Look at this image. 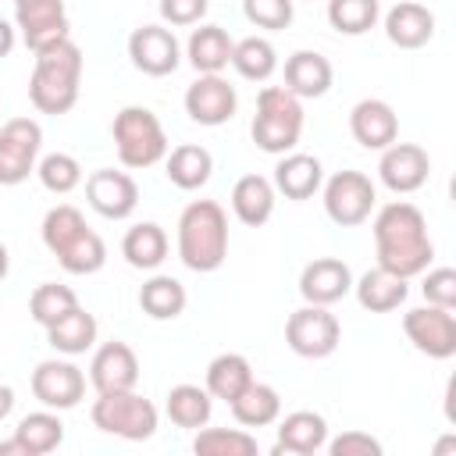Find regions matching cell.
<instances>
[{
    "instance_id": "obj_31",
    "label": "cell",
    "mask_w": 456,
    "mask_h": 456,
    "mask_svg": "<svg viewBox=\"0 0 456 456\" xmlns=\"http://www.w3.org/2000/svg\"><path fill=\"white\" fill-rule=\"evenodd\" d=\"M228 410H232L235 424H242V428H267V424H274L281 417V395H278L274 385H264V381L253 378L228 403Z\"/></svg>"
},
{
    "instance_id": "obj_44",
    "label": "cell",
    "mask_w": 456,
    "mask_h": 456,
    "mask_svg": "<svg viewBox=\"0 0 456 456\" xmlns=\"http://www.w3.org/2000/svg\"><path fill=\"white\" fill-rule=\"evenodd\" d=\"M207 7L210 0H160V18L171 28H185V25H200Z\"/></svg>"
},
{
    "instance_id": "obj_19",
    "label": "cell",
    "mask_w": 456,
    "mask_h": 456,
    "mask_svg": "<svg viewBox=\"0 0 456 456\" xmlns=\"http://www.w3.org/2000/svg\"><path fill=\"white\" fill-rule=\"evenodd\" d=\"M353 292V271L338 256H317L299 271V296L303 303L331 306Z\"/></svg>"
},
{
    "instance_id": "obj_21",
    "label": "cell",
    "mask_w": 456,
    "mask_h": 456,
    "mask_svg": "<svg viewBox=\"0 0 456 456\" xmlns=\"http://www.w3.org/2000/svg\"><path fill=\"white\" fill-rule=\"evenodd\" d=\"M274 192H281L285 200H310L321 192L324 185V167L314 153H299V150H289L278 157L274 164V178H271Z\"/></svg>"
},
{
    "instance_id": "obj_32",
    "label": "cell",
    "mask_w": 456,
    "mask_h": 456,
    "mask_svg": "<svg viewBox=\"0 0 456 456\" xmlns=\"http://www.w3.org/2000/svg\"><path fill=\"white\" fill-rule=\"evenodd\" d=\"M14 442L21 445L25 456H46L64 442V420L57 417V410H36L25 413L14 428Z\"/></svg>"
},
{
    "instance_id": "obj_5",
    "label": "cell",
    "mask_w": 456,
    "mask_h": 456,
    "mask_svg": "<svg viewBox=\"0 0 456 456\" xmlns=\"http://www.w3.org/2000/svg\"><path fill=\"white\" fill-rule=\"evenodd\" d=\"M249 135L264 153H274V157L296 150L303 135V100L292 96L285 86H264L256 93V114H253Z\"/></svg>"
},
{
    "instance_id": "obj_18",
    "label": "cell",
    "mask_w": 456,
    "mask_h": 456,
    "mask_svg": "<svg viewBox=\"0 0 456 456\" xmlns=\"http://www.w3.org/2000/svg\"><path fill=\"white\" fill-rule=\"evenodd\" d=\"M89 385L96 392H128L139 385V356L128 342L114 338L93 349L89 360Z\"/></svg>"
},
{
    "instance_id": "obj_23",
    "label": "cell",
    "mask_w": 456,
    "mask_h": 456,
    "mask_svg": "<svg viewBox=\"0 0 456 456\" xmlns=\"http://www.w3.org/2000/svg\"><path fill=\"white\" fill-rule=\"evenodd\" d=\"M385 36L399 50H420L435 36V14L417 0H399L385 14Z\"/></svg>"
},
{
    "instance_id": "obj_33",
    "label": "cell",
    "mask_w": 456,
    "mask_h": 456,
    "mask_svg": "<svg viewBox=\"0 0 456 456\" xmlns=\"http://www.w3.org/2000/svg\"><path fill=\"white\" fill-rule=\"evenodd\" d=\"M185 303H189L185 285L178 278H171V274H153L139 289V310L146 317H153V321H175V317H182Z\"/></svg>"
},
{
    "instance_id": "obj_24",
    "label": "cell",
    "mask_w": 456,
    "mask_h": 456,
    "mask_svg": "<svg viewBox=\"0 0 456 456\" xmlns=\"http://www.w3.org/2000/svg\"><path fill=\"white\" fill-rule=\"evenodd\" d=\"M331 61L317 50H296L292 57H285V89L299 100H317L331 89Z\"/></svg>"
},
{
    "instance_id": "obj_10",
    "label": "cell",
    "mask_w": 456,
    "mask_h": 456,
    "mask_svg": "<svg viewBox=\"0 0 456 456\" xmlns=\"http://www.w3.org/2000/svg\"><path fill=\"white\" fill-rule=\"evenodd\" d=\"M43 150V128L32 118H7L0 125V185H21Z\"/></svg>"
},
{
    "instance_id": "obj_6",
    "label": "cell",
    "mask_w": 456,
    "mask_h": 456,
    "mask_svg": "<svg viewBox=\"0 0 456 456\" xmlns=\"http://www.w3.org/2000/svg\"><path fill=\"white\" fill-rule=\"evenodd\" d=\"M110 135H114V150L118 160L128 171H142L153 167L167 157V135L160 118L150 107H121L110 121Z\"/></svg>"
},
{
    "instance_id": "obj_38",
    "label": "cell",
    "mask_w": 456,
    "mask_h": 456,
    "mask_svg": "<svg viewBox=\"0 0 456 456\" xmlns=\"http://www.w3.org/2000/svg\"><path fill=\"white\" fill-rule=\"evenodd\" d=\"M381 4L378 0H328V25L342 36H363L378 25Z\"/></svg>"
},
{
    "instance_id": "obj_28",
    "label": "cell",
    "mask_w": 456,
    "mask_h": 456,
    "mask_svg": "<svg viewBox=\"0 0 456 456\" xmlns=\"http://www.w3.org/2000/svg\"><path fill=\"white\" fill-rule=\"evenodd\" d=\"M274 200H278V192H274L271 178H264V175H242L232 185V210L249 228H260V224L271 221Z\"/></svg>"
},
{
    "instance_id": "obj_8",
    "label": "cell",
    "mask_w": 456,
    "mask_h": 456,
    "mask_svg": "<svg viewBox=\"0 0 456 456\" xmlns=\"http://www.w3.org/2000/svg\"><path fill=\"white\" fill-rule=\"evenodd\" d=\"M338 342H342V324L328 306L303 303L285 321V346L303 360H324L338 349Z\"/></svg>"
},
{
    "instance_id": "obj_3",
    "label": "cell",
    "mask_w": 456,
    "mask_h": 456,
    "mask_svg": "<svg viewBox=\"0 0 456 456\" xmlns=\"http://www.w3.org/2000/svg\"><path fill=\"white\" fill-rule=\"evenodd\" d=\"M43 246L57 256V264L68 274H96L107 264V246L103 239L86 224L82 210L71 203H57L46 210L43 224Z\"/></svg>"
},
{
    "instance_id": "obj_34",
    "label": "cell",
    "mask_w": 456,
    "mask_h": 456,
    "mask_svg": "<svg viewBox=\"0 0 456 456\" xmlns=\"http://www.w3.org/2000/svg\"><path fill=\"white\" fill-rule=\"evenodd\" d=\"M164 413L171 417L175 428H185V431H196L203 424H210V413H214V395L200 385H175L164 399Z\"/></svg>"
},
{
    "instance_id": "obj_42",
    "label": "cell",
    "mask_w": 456,
    "mask_h": 456,
    "mask_svg": "<svg viewBox=\"0 0 456 456\" xmlns=\"http://www.w3.org/2000/svg\"><path fill=\"white\" fill-rule=\"evenodd\" d=\"M420 292L431 306L456 310V271L452 267H428L424 281H420Z\"/></svg>"
},
{
    "instance_id": "obj_37",
    "label": "cell",
    "mask_w": 456,
    "mask_h": 456,
    "mask_svg": "<svg viewBox=\"0 0 456 456\" xmlns=\"http://www.w3.org/2000/svg\"><path fill=\"white\" fill-rule=\"evenodd\" d=\"M196 456H256V438L246 428H196Z\"/></svg>"
},
{
    "instance_id": "obj_27",
    "label": "cell",
    "mask_w": 456,
    "mask_h": 456,
    "mask_svg": "<svg viewBox=\"0 0 456 456\" xmlns=\"http://www.w3.org/2000/svg\"><path fill=\"white\" fill-rule=\"evenodd\" d=\"M232 50H235V39L221 25H200L185 43V57L200 75H221L232 64Z\"/></svg>"
},
{
    "instance_id": "obj_7",
    "label": "cell",
    "mask_w": 456,
    "mask_h": 456,
    "mask_svg": "<svg viewBox=\"0 0 456 456\" xmlns=\"http://www.w3.org/2000/svg\"><path fill=\"white\" fill-rule=\"evenodd\" d=\"M89 417H93V428H100L103 435L125 438V442H146V438H153V431L160 424L157 406L146 395H139L135 388H128V392H96V403H93Z\"/></svg>"
},
{
    "instance_id": "obj_46",
    "label": "cell",
    "mask_w": 456,
    "mask_h": 456,
    "mask_svg": "<svg viewBox=\"0 0 456 456\" xmlns=\"http://www.w3.org/2000/svg\"><path fill=\"white\" fill-rule=\"evenodd\" d=\"M14 410V388L11 385H0V420H7Z\"/></svg>"
},
{
    "instance_id": "obj_25",
    "label": "cell",
    "mask_w": 456,
    "mask_h": 456,
    "mask_svg": "<svg viewBox=\"0 0 456 456\" xmlns=\"http://www.w3.org/2000/svg\"><path fill=\"white\" fill-rule=\"evenodd\" d=\"M353 292H356V303L370 314H392L406 303L410 296V281L385 271V267H370L363 271L356 281H353Z\"/></svg>"
},
{
    "instance_id": "obj_20",
    "label": "cell",
    "mask_w": 456,
    "mask_h": 456,
    "mask_svg": "<svg viewBox=\"0 0 456 456\" xmlns=\"http://www.w3.org/2000/svg\"><path fill=\"white\" fill-rule=\"evenodd\" d=\"M349 132L363 150H385L399 139V118H395L392 103L367 96V100L353 103V110H349Z\"/></svg>"
},
{
    "instance_id": "obj_13",
    "label": "cell",
    "mask_w": 456,
    "mask_h": 456,
    "mask_svg": "<svg viewBox=\"0 0 456 456\" xmlns=\"http://www.w3.org/2000/svg\"><path fill=\"white\" fill-rule=\"evenodd\" d=\"M28 385H32V395L46 410H57V413L78 406L82 395H86V374H82V367H75L71 360H61V356L39 360Z\"/></svg>"
},
{
    "instance_id": "obj_12",
    "label": "cell",
    "mask_w": 456,
    "mask_h": 456,
    "mask_svg": "<svg viewBox=\"0 0 456 456\" xmlns=\"http://www.w3.org/2000/svg\"><path fill=\"white\" fill-rule=\"evenodd\" d=\"M14 28L32 53H39L61 39H71L64 0H21V4H14Z\"/></svg>"
},
{
    "instance_id": "obj_48",
    "label": "cell",
    "mask_w": 456,
    "mask_h": 456,
    "mask_svg": "<svg viewBox=\"0 0 456 456\" xmlns=\"http://www.w3.org/2000/svg\"><path fill=\"white\" fill-rule=\"evenodd\" d=\"M7 271H11V253H7V246L0 242V281L7 278Z\"/></svg>"
},
{
    "instance_id": "obj_30",
    "label": "cell",
    "mask_w": 456,
    "mask_h": 456,
    "mask_svg": "<svg viewBox=\"0 0 456 456\" xmlns=\"http://www.w3.org/2000/svg\"><path fill=\"white\" fill-rule=\"evenodd\" d=\"M43 331H46V342H50L61 356H82V353H89V349L96 346L100 324H96V317H93L89 310L75 306L71 314H64L61 321H53V324L43 328Z\"/></svg>"
},
{
    "instance_id": "obj_47",
    "label": "cell",
    "mask_w": 456,
    "mask_h": 456,
    "mask_svg": "<svg viewBox=\"0 0 456 456\" xmlns=\"http://www.w3.org/2000/svg\"><path fill=\"white\" fill-rule=\"evenodd\" d=\"M0 456H25V452H21V445L14 442V435H11L7 442H0Z\"/></svg>"
},
{
    "instance_id": "obj_17",
    "label": "cell",
    "mask_w": 456,
    "mask_h": 456,
    "mask_svg": "<svg viewBox=\"0 0 456 456\" xmlns=\"http://www.w3.org/2000/svg\"><path fill=\"white\" fill-rule=\"evenodd\" d=\"M185 114L196 121V125H207V128H217L224 121L235 118V107H239V93L235 86L224 78V75H200L189 89H185Z\"/></svg>"
},
{
    "instance_id": "obj_40",
    "label": "cell",
    "mask_w": 456,
    "mask_h": 456,
    "mask_svg": "<svg viewBox=\"0 0 456 456\" xmlns=\"http://www.w3.org/2000/svg\"><path fill=\"white\" fill-rule=\"evenodd\" d=\"M36 175H39L43 189L53 192V196H68L71 189L82 185V164L71 153H46L36 164Z\"/></svg>"
},
{
    "instance_id": "obj_14",
    "label": "cell",
    "mask_w": 456,
    "mask_h": 456,
    "mask_svg": "<svg viewBox=\"0 0 456 456\" xmlns=\"http://www.w3.org/2000/svg\"><path fill=\"white\" fill-rule=\"evenodd\" d=\"M431 175V157L424 146L417 142H392L381 150V160H378V178L385 189H392L395 196H410L417 192Z\"/></svg>"
},
{
    "instance_id": "obj_1",
    "label": "cell",
    "mask_w": 456,
    "mask_h": 456,
    "mask_svg": "<svg viewBox=\"0 0 456 456\" xmlns=\"http://www.w3.org/2000/svg\"><path fill=\"white\" fill-rule=\"evenodd\" d=\"M374 249H378V267L399 274V278H417L431 267L435 260V242L428 235V221L420 207L410 200H392L374 214Z\"/></svg>"
},
{
    "instance_id": "obj_45",
    "label": "cell",
    "mask_w": 456,
    "mask_h": 456,
    "mask_svg": "<svg viewBox=\"0 0 456 456\" xmlns=\"http://www.w3.org/2000/svg\"><path fill=\"white\" fill-rule=\"evenodd\" d=\"M14 43H18V28H14L7 18H0V61L14 50Z\"/></svg>"
},
{
    "instance_id": "obj_43",
    "label": "cell",
    "mask_w": 456,
    "mask_h": 456,
    "mask_svg": "<svg viewBox=\"0 0 456 456\" xmlns=\"http://www.w3.org/2000/svg\"><path fill=\"white\" fill-rule=\"evenodd\" d=\"M331 456H381V442L367 431H342L338 438L324 442Z\"/></svg>"
},
{
    "instance_id": "obj_2",
    "label": "cell",
    "mask_w": 456,
    "mask_h": 456,
    "mask_svg": "<svg viewBox=\"0 0 456 456\" xmlns=\"http://www.w3.org/2000/svg\"><path fill=\"white\" fill-rule=\"evenodd\" d=\"M82 86V50L71 39H61L36 53L28 75V100L39 114H68L78 103Z\"/></svg>"
},
{
    "instance_id": "obj_22",
    "label": "cell",
    "mask_w": 456,
    "mask_h": 456,
    "mask_svg": "<svg viewBox=\"0 0 456 456\" xmlns=\"http://www.w3.org/2000/svg\"><path fill=\"white\" fill-rule=\"evenodd\" d=\"M328 442V420L317 410H292L278 417V442L274 456L292 452V456H314Z\"/></svg>"
},
{
    "instance_id": "obj_39",
    "label": "cell",
    "mask_w": 456,
    "mask_h": 456,
    "mask_svg": "<svg viewBox=\"0 0 456 456\" xmlns=\"http://www.w3.org/2000/svg\"><path fill=\"white\" fill-rule=\"evenodd\" d=\"M78 306V296L68 289V285H57V281H43L32 289L28 296V314L39 328H50L53 321H61L64 314H71Z\"/></svg>"
},
{
    "instance_id": "obj_11",
    "label": "cell",
    "mask_w": 456,
    "mask_h": 456,
    "mask_svg": "<svg viewBox=\"0 0 456 456\" xmlns=\"http://www.w3.org/2000/svg\"><path fill=\"white\" fill-rule=\"evenodd\" d=\"M403 331L410 346L431 360H449L456 356V317L445 306H413L403 314Z\"/></svg>"
},
{
    "instance_id": "obj_35",
    "label": "cell",
    "mask_w": 456,
    "mask_h": 456,
    "mask_svg": "<svg viewBox=\"0 0 456 456\" xmlns=\"http://www.w3.org/2000/svg\"><path fill=\"white\" fill-rule=\"evenodd\" d=\"M249 381H253L249 360H246L242 353H221V356H214V360L207 363V385H203V388H207L214 399L232 403Z\"/></svg>"
},
{
    "instance_id": "obj_41",
    "label": "cell",
    "mask_w": 456,
    "mask_h": 456,
    "mask_svg": "<svg viewBox=\"0 0 456 456\" xmlns=\"http://www.w3.org/2000/svg\"><path fill=\"white\" fill-rule=\"evenodd\" d=\"M242 14H246L249 25L278 32V28L292 25L296 7H292V0H242Z\"/></svg>"
},
{
    "instance_id": "obj_36",
    "label": "cell",
    "mask_w": 456,
    "mask_h": 456,
    "mask_svg": "<svg viewBox=\"0 0 456 456\" xmlns=\"http://www.w3.org/2000/svg\"><path fill=\"white\" fill-rule=\"evenodd\" d=\"M232 68L246 78V82H267L278 71V50L271 39L264 36H246L235 43L232 50Z\"/></svg>"
},
{
    "instance_id": "obj_15",
    "label": "cell",
    "mask_w": 456,
    "mask_h": 456,
    "mask_svg": "<svg viewBox=\"0 0 456 456\" xmlns=\"http://www.w3.org/2000/svg\"><path fill=\"white\" fill-rule=\"evenodd\" d=\"M86 200L89 207L107 217V221H125L135 214L139 207V185L128 171H114V167H100L86 178Z\"/></svg>"
},
{
    "instance_id": "obj_29",
    "label": "cell",
    "mask_w": 456,
    "mask_h": 456,
    "mask_svg": "<svg viewBox=\"0 0 456 456\" xmlns=\"http://www.w3.org/2000/svg\"><path fill=\"white\" fill-rule=\"evenodd\" d=\"M121 256L135 271H157L167 260V232L157 221H139L121 239Z\"/></svg>"
},
{
    "instance_id": "obj_26",
    "label": "cell",
    "mask_w": 456,
    "mask_h": 456,
    "mask_svg": "<svg viewBox=\"0 0 456 456\" xmlns=\"http://www.w3.org/2000/svg\"><path fill=\"white\" fill-rule=\"evenodd\" d=\"M164 175H167V182H171L175 189L196 192V189H203V185L210 182V175H214V157H210V150L200 146V142H182V146L167 150V157H164Z\"/></svg>"
},
{
    "instance_id": "obj_9",
    "label": "cell",
    "mask_w": 456,
    "mask_h": 456,
    "mask_svg": "<svg viewBox=\"0 0 456 456\" xmlns=\"http://www.w3.org/2000/svg\"><path fill=\"white\" fill-rule=\"evenodd\" d=\"M324 214L338 224V228H356L370 217L378 192L374 182L363 171H335L324 185Z\"/></svg>"
},
{
    "instance_id": "obj_4",
    "label": "cell",
    "mask_w": 456,
    "mask_h": 456,
    "mask_svg": "<svg viewBox=\"0 0 456 456\" xmlns=\"http://www.w3.org/2000/svg\"><path fill=\"white\" fill-rule=\"evenodd\" d=\"M178 260L196 271L210 274L228 260V214L217 200H192L178 217Z\"/></svg>"
},
{
    "instance_id": "obj_49",
    "label": "cell",
    "mask_w": 456,
    "mask_h": 456,
    "mask_svg": "<svg viewBox=\"0 0 456 456\" xmlns=\"http://www.w3.org/2000/svg\"><path fill=\"white\" fill-rule=\"evenodd\" d=\"M14 4H21V0H14Z\"/></svg>"
},
{
    "instance_id": "obj_16",
    "label": "cell",
    "mask_w": 456,
    "mask_h": 456,
    "mask_svg": "<svg viewBox=\"0 0 456 456\" xmlns=\"http://www.w3.org/2000/svg\"><path fill=\"white\" fill-rule=\"evenodd\" d=\"M128 57L142 75L164 78L182 64V46L167 25H139L128 36Z\"/></svg>"
}]
</instances>
